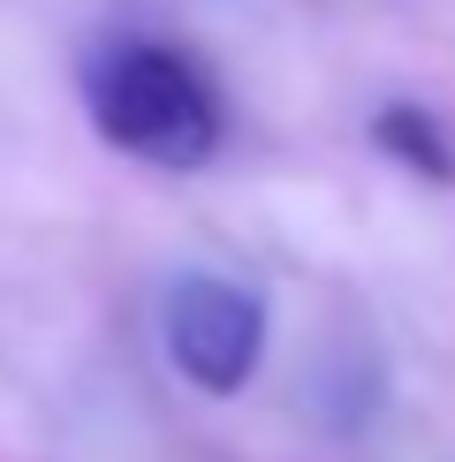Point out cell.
Returning <instances> with one entry per match:
<instances>
[{"mask_svg": "<svg viewBox=\"0 0 455 462\" xmlns=\"http://www.w3.org/2000/svg\"><path fill=\"white\" fill-rule=\"evenodd\" d=\"M84 114L122 160H144L160 175L213 167L228 137L213 76L167 38H107L84 69Z\"/></svg>", "mask_w": 455, "mask_h": 462, "instance_id": "6da1fadb", "label": "cell"}, {"mask_svg": "<svg viewBox=\"0 0 455 462\" xmlns=\"http://www.w3.org/2000/svg\"><path fill=\"white\" fill-rule=\"evenodd\" d=\"M160 341L198 394H243L265 356V296L228 273H175L160 296Z\"/></svg>", "mask_w": 455, "mask_h": 462, "instance_id": "7a4b0ae2", "label": "cell"}, {"mask_svg": "<svg viewBox=\"0 0 455 462\" xmlns=\"http://www.w3.org/2000/svg\"><path fill=\"white\" fill-rule=\"evenodd\" d=\"M372 144H379V160H395L417 182H455V137H448L441 114L417 106V99H387L379 106L372 114Z\"/></svg>", "mask_w": 455, "mask_h": 462, "instance_id": "3957f363", "label": "cell"}]
</instances>
